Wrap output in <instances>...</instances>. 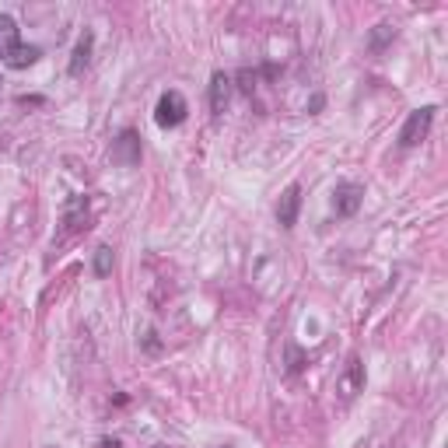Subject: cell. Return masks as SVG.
Wrapping results in <instances>:
<instances>
[{
	"mask_svg": "<svg viewBox=\"0 0 448 448\" xmlns=\"http://www.w3.org/2000/svg\"><path fill=\"white\" fill-rule=\"evenodd\" d=\"M186 116H189V106H186V99H182L179 91H165V95L158 99V106H155V123L165 126V130L182 126Z\"/></svg>",
	"mask_w": 448,
	"mask_h": 448,
	"instance_id": "obj_3",
	"label": "cell"
},
{
	"mask_svg": "<svg viewBox=\"0 0 448 448\" xmlns=\"http://www.w3.org/2000/svg\"><path fill=\"white\" fill-rule=\"evenodd\" d=\"M431 123H435V106L413 109L410 116H406L403 130H399V147H417V144L431 133Z\"/></svg>",
	"mask_w": 448,
	"mask_h": 448,
	"instance_id": "obj_2",
	"label": "cell"
},
{
	"mask_svg": "<svg viewBox=\"0 0 448 448\" xmlns=\"http://www.w3.org/2000/svg\"><path fill=\"white\" fill-rule=\"evenodd\" d=\"M109 274H112V249L99 245L95 249V277H109Z\"/></svg>",
	"mask_w": 448,
	"mask_h": 448,
	"instance_id": "obj_11",
	"label": "cell"
},
{
	"mask_svg": "<svg viewBox=\"0 0 448 448\" xmlns=\"http://www.w3.org/2000/svg\"><path fill=\"white\" fill-rule=\"evenodd\" d=\"M91 50H95V35L84 32V35L77 39V46H74V56H70V74H74V77H81L84 67L91 63Z\"/></svg>",
	"mask_w": 448,
	"mask_h": 448,
	"instance_id": "obj_9",
	"label": "cell"
},
{
	"mask_svg": "<svg viewBox=\"0 0 448 448\" xmlns=\"http://www.w3.org/2000/svg\"><path fill=\"white\" fill-rule=\"evenodd\" d=\"M43 56L39 46H25L21 43V28L11 14H0V63H7L11 70H25Z\"/></svg>",
	"mask_w": 448,
	"mask_h": 448,
	"instance_id": "obj_1",
	"label": "cell"
},
{
	"mask_svg": "<svg viewBox=\"0 0 448 448\" xmlns=\"http://www.w3.org/2000/svg\"><path fill=\"white\" fill-rule=\"evenodd\" d=\"M336 389H340V399H354L357 392L364 389V364H361V357H350V361H347V368H343Z\"/></svg>",
	"mask_w": 448,
	"mask_h": 448,
	"instance_id": "obj_6",
	"label": "cell"
},
{
	"mask_svg": "<svg viewBox=\"0 0 448 448\" xmlns=\"http://www.w3.org/2000/svg\"><path fill=\"white\" fill-rule=\"evenodd\" d=\"M228 99H231V77H228L224 70H218V74L211 77V112L221 116V112L228 109Z\"/></svg>",
	"mask_w": 448,
	"mask_h": 448,
	"instance_id": "obj_8",
	"label": "cell"
},
{
	"mask_svg": "<svg viewBox=\"0 0 448 448\" xmlns=\"http://www.w3.org/2000/svg\"><path fill=\"white\" fill-rule=\"evenodd\" d=\"M84 218H88V200H84V196H74V200L67 203V218H63V224H67L70 231H77V228L84 224Z\"/></svg>",
	"mask_w": 448,
	"mask_h": 448,
	"instance_id": "obj_10",
	"label": "cell"
},
{
	"mask_svg": "<svg viewBox=\"0 0 448 448\" xmlns=\"http://www.w3.org/2000/svg\"><path fill=\"white\" fill-rule=\"evenodd\" d=\"M95 448H119V442H116V438H99V445Z\"/></svg>",
	"mask_w": 448,
	"mask_h": 448,
	"instance_id": "obj_13",
	"label": "cell"
},
{
	"mask_svg": "<svg viewBox=\"0 0 448 448\" xmlns=\"http://www.w3.org/2000/svg\"><path fill=\"white\" fill-rule=\"evenodd\" d=\"M364 203V189L357 182H340L333 189V211L336 218H354Z\"/></svg>",
	"mask_w": 448,
	"mask_h": 448,
	"instance_id": "obj_5",
	"label": "cell"
},
{
	"mask_svg": "<svg viewBox=\"0 0 448 448\" xmlns=\"http://www.w3.org/2000/svg\"><path fill=\"white\" fill-rule=\"evenodd\" d=\"M389 35H396L389 25H379V28H375V35H371V46H382V43H386Z\"/></svg>",
	"mask_w": 448,
	"mask_h": 448,
	"instance_id": "obj_12",
	"label": "cell"
},
{
	"mask_svg": "<svg viewBox=\"0 0 448 448\" xmlns=\"http://www.w3.org/2000/svg\"><path fill=\"white\" fill-rule=\"evenodd\" d=\"M109 158H112V165H123V168L140 165V137H137L133 130H123V133L112 140Z\"/></svg>",
	"mask_w": 448,
	"mask_h": 448,
	"instance_id": "obj_4",
	"label": "cell"
},
{
	"mask_svg": "<svg viewBox=\"0 0 448 448\" xmlns=\"http://www.w3.org/2000/svg\"><path fill=\"white\" fill-rule=\"evenodd\" d=\"M298 211H301V186H298V182H291V186L284 189L280 203H277L280 228H294V224H298Z\"/></svg>",
	"mask_w": 448,
	"mask_h": 448,
	"instance_id": "obj_7",
	"label": "cell"
}]
</instances>
